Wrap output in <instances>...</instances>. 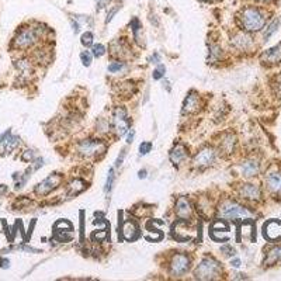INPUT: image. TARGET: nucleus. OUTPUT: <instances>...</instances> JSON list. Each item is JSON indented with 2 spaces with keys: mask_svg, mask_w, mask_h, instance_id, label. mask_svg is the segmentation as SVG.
Segmentation results:
<instances>
[{
  "mask_svg": "<svg viewBox=\"0 0 281 281\" xmlns=\"http://www.w3.org/2000/svg\"><path fill=\"white\" fill-rule=\"evenodd\" d=\"M233 147H235V138L232 135H228L227 138L224 139V142H222V149L227 153H231L233 150Z\"/></svg>",
  "mask_w": 281,
  "mask_h": 281,
  "instance_id": "b1692460",
  "label": "nucleus"
},
{
  "mask_svg": "<svg viewBox=\"0 0 281 281\" xmlns=\"http://www.w3.org/2000/svg\"><path fill=\"white\" fill-rule=\"evenodd\" d=\"M279 23H280V21H279V20L276 18V20H274V21H273V23H271V24L268 26V28L266 30V33H264V40H268V38H270V37H271V35H273V34H274V33L277 31V27H279Z\"/></svg>",
  "mask_w": 281,
  "mask_h": 281,
  "instance_id": "393cba45",
  "label": "nucleus"
},
{
  "mask_svg": "<svg viewBox=\"0 0 281 281\" xmlns=\"http://www.w3.org/2000/svg\"><path fill=\"white\" fill-rule=\"evenodd\" d=\"M204 1H214V0H204Z\"/></svg>",
  "mask_w": 281,
  "mask_h": 281,
  "instance_id": "49530a36",
  "label": "nucleus"
},
{
  "mask_svg": "<svg viewBox=\"0 0 281 281\" xmlns=\"http://www.w3.org/2000/svg\"><path fill=\"white\" fill-rule=\"evenodd\" d=\"M9 264H10V262H9L7 259H1V257H0V267L7 268L9 267Z\"/></svg>",
  "mask_w": 281,
  "mask_h": 281,
  "instance_id": "4c0bfd02",
  "label": "nucleus"
},
{
  "mask_svg": "<svg viewBox=\"0 0 281 281\" xmlns=\"http://www.w3.org/2000/svg\"><path fill=\"white\" fill-rule=\"evenodd\" d=\"M139 232H138V227L135 225L134 222H125V225L122 227V236L127 241H135L138 238Z\"/></svg>",
  "mask_w": 281,
  "mask_h": 281,
  "instance_id": "dca6fc26",
  "label": "nucleus"
},
{
  "mask_svg": "<svg viewBox=\"0 0 281 281\" xmlns=\"http://www.w3.org/2000/svg\"><path fill=\"white\" fill-rule=\"evenodd\" d=\"M82 44H83L84 47H90V45L93 44V34H92L90 31H87V33H84V34L82 35Z\"/></svg>",
  "mask_w": 281,
  "mask_h": 281,
  "instance_id": "a878e982",
  "label": "nucleus"
},
{
  "mask_svg": "<svg viewBox=\"0 0 281 281\" xmlns=\"http://www.w3.org/2000/svg\"><path fill=\"white\" fill-rule=\"evenodd\" d=\"M104 54H106V47H104V45H101V44H97V45H94L93 47L94 56L100 58V56H103Z\"/></svg>",
  "mask_w": 281,
  "mask_h": 281,
  "instance_id": "c756f323",
  "label": "nucleus"
},
{
  "mask_svg": "<svg viewBox=\"0 0 281 281\" xmlns=\"http://www.w3.org/2000/svg\"><path fill=\"white\" fill-rule=\"evenodd\" d=\"M268 190H271L273 193H281V173H271L267 176Z\"/></svg>",
  "mask_w": 281,
  "mask_h": 281,
  "instance_id": "f3484780",
  "label": "nucleus"
},
{
  "mask_svg": "<svg viewBox=\"0 0 281 281\" xmlns=\"http://www.w3.org/2000/svg\"><path fill=\"white\" fill-rule=\"evenodd\" d=\"M111 51H113L114 56L122 58V56H124V51H128V47H127L122 41L118 40L111 44Z\"/></svg>",
  "mask_w": 281,
  "mask_h": 281,
  "instance_id": "aec40b11",
  "label": "nucleus"
},
{
  "mask_svg": "<svg viewBox=\"0 0 281 281\" xmlns=\"http://www.w3.org/2000/svg\"><path fill=\"white\" fill-rule=\"evenodd\" d=\"M241 196L248 200H257L260 198V188L253 184H243L241 188Z\"/></svg>",
  "mask_w": 281,
  "mask_h": 281,
  "instance_id": "2eb2a0df",
  "label": "nucleus"
},
{
  "mask_svg": "<svg viewBox=\"0 0 281 281\" xmlns=\"http://www.w3.org/2000/svg\"><path fill=\"white\" fill-rule=\"evenodd\" d=\"M10 134H12V131H10V130H7V131H6L4 134H0V142H1V141H3V139H4V138L7 136V135H10Z\"/></svg>",
  "mask_w": 281,
  "mask_h": 281,
  "instance_id": "37998d69",
  "label": "nucleus"
},
{
  "mask_svg": "<svg viewBox=\"0 0 281 281\" xmlns=\"http://www.w3.org/2000/svg\"><path fill=\"white\" fill-rule=\"evenodd\" d=\"M242 26L248 31H259L262 30L264 23H266V17L259 9L254 7H248L245 9L241 14Z\"/></svg>",
  "mask_w": 281,
  "mask_h": 281,
  "instance_id": "f257e3e1",
  "label": "nucleus"
},
{
  "mask_svg": "<svg viewBox=\"0 0 281 281\" xmlns=\"http://www.w3.org/2000/svg\"><path fill=\"white\" fill-rule=\"evenodd\" d=\"M7 186L6 184H0V196H4L6 193H7Z\"/></svg>",
  "mask_w": 281,
  "mask_h": 281,
  "instance_id": "ea45409f",
  "label": "nucleus"
},
{
  "mask_svg": "<svg viewBox=\"0 0 281 281\" xmlns=\"http://www.w3.org/2000/svg\"><path fill=\"white\" fill-rule=\"evenodd\" d=\"M161 62V56L159 54H155L152 56V64H159Z\"/></svg>",
  "mask_w": 281,
  "mask_h": 281,
  "instance_id": "a19ab883",
  "label": "nucleus"
},
{
  "mask_svg": "<svg viewBox=\"0 0 281 281\" xmlns=\"http://www.w3.org/2000/svg\"><path fill=\"white\" fill-rule=\"evenodd\" d=\"M188 266H190V259L186 254H174L172 262H170V271L173 276L180 277L187 271Z\"/></svg>",
  "mask_w": 281,
  "mask_h": 281,
  "instance_id": "0eeeda50",
  "label": "nucleus"
},
{
  "mask_svg": "<svg viewBox=\"0 0 281 281\" xmlns=\"http://www.w3.org/2000/svg\"><path fill=\"white\" fill-rule=\"evenodd\" d=\"M241 170L243 176L252 177V176L257 174V172H259V163L254 161H246L241 166Z\"/></svg>",
  "mask_w": 281,
  "mask_h": 281,
  "instance_id": "6ab92c4d",
  "label": "nucleus"
},
{
  "mask_svg": "<svg viewBox=\"0 0 281 281\" xmlns=\"http://www.w3.org/2000/svg\"><path fill=\"white\" fill-rule=\"evenodd\" d=\"M134 136H135V131L134 130H131V132L128 134V138H127V142H128V144H131V142L134 141Z\"/></svg>",
  "mask_w": 281,
  "mask_h": 281,
  "instance_id": "58836bf2",
  "label": "nucleus"
},
{
  "mask_svg": "<svg viewBox=\"0 0 281 281\" xmlns=\"http://www.w3.org/2000/svg\"><path fill=\"white\" fill-rule=\"evenodd\" d=\"M280 228H281L280 221H276V219L268 221L267 224L264 225V236H266L267 239H270V241L279 239L281 236Z\"/></svg>",
  "mask_w": 281,
  "mask_h": 281,
  "instance_id": "9b49d317",
  "label": "nucleus"
},
{
  "mask_svg": "<svg viewBox=\"0 0 281 281\" xmlns=\"http://www.w3.org/2000/svg\"><path fill=\"white\" fill-rule=\"evenodd\" d=\"M84 190V182L83 180H73L69 184V196H76L78 193H81Z\"/></svg>",
  "mask_w": 281,
  "mask_h": 281,
  "instance_id": "412c9836",
  "label": "nucleus"
},
{
  "mask_svg": "<svg viewBox=\"0 0 281 281\" xmlns=\"http://www.w3.org/2000/svg\"><path fill=\"white\" fill-rule=\"evenodd\" d=\"M221 215L224 218H229V219H235V218H243V216H250V213L236 202H231L228 201L222 207H221Z\"/></svg>",
  "mask_w": 281,
  "mask_h": 281,
  "instance_id": "39448f33",
  "label": "nucleus"
},
{
  "mask_svg": "<svg viewBox=\"0 0 281 281\" xmlns=\"http://www.w3.org/2000/svg\"><path fill=\"white\" fill-rule=\"evenodd\" d=\"M233 44L238 47V48H246L248 45H250V38L248 37V35H245V34H239V35H236L235 38H233Z\"/></svg>",
  "mask_w": 281,
  "mask_h": 281,
  "instance_id": "5701e85b",
  "label": "nucleus"
},
{
  "mask_svg": "<svg viewBox=\"0 0 281 281\" xmlns=\"http://www.w3.org/2000/svg\"><path fill=\"white\" fill-rule=\"evenodd\" d=\"M138 177H139V179H145V177H147V170H145V169L141 170V172L138 173Z\"/></svg>",
  "mask_w": 281,
  "mask_h": 281,
  "instance_id": "c03bdc74",
  "label": "nucleus"
},
{
  "mask_svg": "<svg viewBox=\"0 0 281 281\" xmlns=\"http://www.w3.org/2000/svg\"><path fill=\"white\" fill-rule=\"evenodd\" d=\"M198 104H200L198 94L193 90V92H190V94L187 96V99H186V101H184L183 111H184V113H194V111L198 108Z\"/></svg>",
  "mask_w": 281,
  "mask_h": 281,
  "instance_id": "4468645a",
  "label": "nucleus"
},
{
  "mask_svg": "<svg viewBox=\"0 0 281 281\" xmlns=\"http://www.w3.org/2000/svg\"><path fill=\"white\" fill-rule=\"evenodd\" d=\"M113 182H114V169L111 167L110 170H108V177H107V183H106V193H108L111 188H113Z\"/></svg>",
  "mask_w": 281,
  "mask_h": 281,
  "instance_id": "7c9ffc66",
  "label": "nucleus"
},
{
  "mask_svg": "<svg viewBox=\"0 0 281 281\" xmlns=\"http://www.w3.org/2000/svg\"><path fill=\"white\" fill-rule=\"evenodd\" d=\"M221 250L227 254V256H233V254H235V250H233L231 246H222V249H221Z\"/></svg>",
  "mask_w": 281,
  "mask_h": 281,
  "instance_id": "c9c22d12",
  "label": "nucleus"
},
{
  "mask_svg": "<svg viewBox=\"0 0 281 281\" xmlns=\"http://www.w3.org/2000/svg\"><path fill=\"white\" fill-rule=\"evenodd\" d=\"M259 1H268V0H259Z\"/></svg>",
  "mask_w": 281,
  "mask_h": 281,
  "instance_id": "de8ad7c7",
  "label": "nucleus"
},
{
  "mask_svg": "<svg viewBox=\"0 0 281 281\" xmlns=\"http://www.w3.org/2000/svg\"><path fill=\"white\" fill-rule=\"evenodd\" d=\"M125 67L124 65V62H113V64H110L108 65V72H111V73H116V72H120Z\"/></svg>",
  "mask_w": 281,
  "mask_h": 281,
  "instance_id": "bb28decb",
  "label": "nucleus"
},
{
  "mask_svg": "<svg viewBox=\"0 0 281 281\" xmlns=\"http://www.w3.org/2000/svg\"><path fill=\"white\" fill-rule=\"evenodd\" d=\"M78 150L81 153L82 156L84 158H90V156H94L97 153H103L106 150V145L101 142V141H94V139H86L79 144L78 147Z\"/></svg>",
  "mask_w": 281,
  "mask_h": 281,
  "instance_id": "20e7f679",
  "label": "nucleus"
},
{
  "mask_svg": "<svg viewBox=\"0 0 281 281\" xmlns=\"http://www.w3.org/2000/svg\"><path fill=\"white\" fill-rule=\"evenodd\" d=\"M120 9H121V4H117V6H116L114 9H111V12H110V13H108V16H107V20H106V23H110V21L113 20V17H114V16L117 14V12H118Z\"/></svg>",
  "mask_w": 281,
  "mask_h": 281,
  "instance_id": "473e14b6",
  "label": "nucleus"
},
{
  "mask_svg": "<svg viewBox=\"0 0 281 281\" xmlns=\"http://www.w3.org/2000/svg\"><path fill=\"white\" fill-rule=\"evenodd\" d=\"M219 273H221L219 263L211 257H205L196 270V277L200 280H213L219 276Z\"/></svg>",
  "mask_w": 281,
  "mask_h": 281,
  "instance_id": "f03ea898",
  "label": "nucleus"
},
{
  "mask_svg": "<svg viewBox=\"0 0 281 281\" xmlns=\"http://www.w3.org/2000/svg\"><path fill=\"white\" fill-rule=\"evenodd\" d=\"M20 145V138L14 136V135H7L1 142H0V153L6 155V153H12L16 148Z\"/></svg>",
  "mask_w": 281,
  "mask_h": 281,
  "instance_id": "9d476101",
  "label": "nucleus"
},
{
  "mask_svg": "<svg viewBox=\"0 0 281 281\" xmlns=\"http://www.w3.org/2000/svg\"><path fill=\"white\" fill-rule=\"evenodd\" d=\"M81 59L84 66H90V64H92V54L89 51H83L81 54Z\"/></svg>",
  "mask_w": 281,
  "mask_h": 281,
  "instance_id": "cd10ccee",
  "label": "nucleus"
},
{
  "mask_svg": "<svg viewBox=\"0 0 281 281\" xmlns=\"http://www.w3.org/2000/svg\"><path fill=\"white\" fill-rule=\"evenodd\" d=\"M150 149H152V144L150 142H142L141 147H139V153L141 155H147V153L150 152Z\"/></svg>",
  "mask_w": 281,
  "mask_h": 281,
  "instance_id": "2f4dec72",
  "label": "nucleus"
},
{
  "mask_svg": "<svg viewBox=\"0 0 281 281\" xmlns=\"http://www.w3.org/2000/svg\"><path fill=\"white\" fill-rule=\"evenodd\" d=\"M21 159L26 162H30L34 159V152L33 150H26L24 153H23V156H21Z\"/></svg>",
  "mask_w": 281,
  "mask_h": 281,
  "instance_id": "72a5a7b5",
  "label": "nucleus"
},
{
  "mask_svg": "<svg viewBox=\"0 0 281 281\" xmlns=\"http://www.w3.org/2000/svg\"><path fill=\"white\" fill-rule=\"evenodd\" d=\"M37 38H38V35H37L34 28H21L17 33V35L14 37L13 45L16 48H18V50H26V48H30L37 41Z\"/></svg>",
  "mask_w": 281,
  "mask_h": 281,
  "instance_id": "7ed1b4c3",
  "label": "nucleus"
},
{
  "mask_svg": "<svg viewBox=\"0 0 281 281\" xmlns=\"http://www.w3.org/2000/svg\"><path fill=\"white\" fill-rule=\"evenodd\" d=\"M187 148L184 147V145H182V144H179L170 152V161L173 162V165H180L182 162L187 158Z\"/></svg>",
  "mask_w": 281,
  "mask_h": 281,
  "instance_id": "ddd939ff",
  "label": "nucleus"
},
{
  "mask_svg": "<svg viewBox=\"0 0 281 281\" xmlns=\"http://www.w3.org/2000/svg\"><path fill=\"white\" fill-rule=\"evenodd\" d=\"M61 182H62V176L61 174H51V176H48L44 182H41L40 184L35 187V193L38 196H45V194L51 193L54 188L58 187L61 184Z\"/></svg>",
  "mask_w": 281,
  "mask_h": 281,
  "instance_id": "6e6552de",
  "label": "nucleus"
},
{
  "mask_svg": "<svg viewBox=\"0 0 281 281\" xmlns=\"http://www.w3.org/2000/svg\"><path fill=\"white\" fill-rule=\"evenodd\" d=\"M232 266H233V267H239V266H241V260H239V259L232 260Z\"/></svg>",
  "mask_w": 281,
  "mask_h": 281,
  "instance_id": "79ce46f5",
  "label": "nucleus"
},
{
  "mask_svg": "<svg viewBox=\"0 0 281 281\" xmlns=\"http://www.w3.org/2000/svg\"><path fill=\"white\" fill-rule=\"evenodd\" d=\"M125 155H127V150H125V149H122V150H121V156H118V159H117V163H116V167H120L121 165H122V161H124Z\"/></svg>",
  "mask_w": 281,
  "mask_h": 281,
  "instance_id": "f704fd0d",
  "label": "nucleus"
},
{
  "mask_svg": "<svg viewBox=\"0 0 281 281\" xmlns=\"http://www.w3.org/2000/svg\"><path fill=\"white\" fill-rule=\"evenodd\" d=\"M108 3H110V0H99V7H97V10H101V9H104Z\"/></svg>",
  "mask_w": 281,
  "mask_h": 281,
  "instance_id": "e433bc0d",
  "label": "nucleus"
},
{
  "mask_svg": "<svg viewBox=\"0 0 281 281\" xmlns=\"http://www.w3.org/2000/svg\"><path fill=\"white\" fill-rule=\"evenodd\" d=\"M113 122H114V128H116L117 134L120 135V136L128 132V130H130V120H128L127 111L122 107L116 108Z\"/></svg>",
  "mask_w": 281,
  "mask_h": 281,
  "instance_id": "423d86ee",
  "label": "nucleus"
},
{
  "mask_svg": "<svg viewBox=\"0 0 281 281\" xmlns=\"http://www.w3.org/2000/svg\"><path fill=\"white\" fill-rule=\"evenodd\" d=\"M215 158V152L213 148H204V149H201L200 152L196 155V158H194V166H197V167H205V166H210L213 162H214Z\"/></svg>",
  "mask_w": 281,
  "mask_h": 281,
  "instance_id": "1a4fd4ad",
  "label": "nucleus"
},
{
  "mask_svg": "<svg viewBox=\"0 0 281 281\" xmlns=\"http://www.w3.org/2000/svg\"><path fill=\"white\" fill-rule=\"evenodd\" d=\"M263 59L266 62H270V64H276V62L281 61V44L274 47V48H271V50H267L263 54Z\"/></svg>",
  "mask_w": 281,
  "mask_h": 281,
  "instance_id": "a211bd4d",
  "label": "nucleus"
},
{
  "mask_svg": "<svg viewBox=\"0 0 281 281\" xmlns=\"http://www.w3.org/2000/svg\"><path fill=\"white\" fill-rule=\"evenodd\" d=\"M176 214H177L179 218H182V219L190 218V215H191V207H190V202L187 201V198L182 197V198L177 200V202H176Z\"/></svg>",
  "mask_w": 281,
  "mask_h": 281,
  "instance_id": "f8f14e48",
  "label": "nucleus"
},
{
  "mask_svg": "<svg viewBox=\"0 0 281 281\" xmlns=\"http://www.w3.org/2000/svg\"><path fill=\"white\" fill-rule=\"evenodd\" d=\"M281 259V246H277V248H274V249H271L267 254V264H273V263H276V262H279Z\"/></svg>",
  "mask_w": 281,
  "mask_h": 281,
  "instance_id": "4be33fe9",
  "label": "nucleus"
},
{
  "mask_svg": "<svg viewBox=\"0 0 281 281\" xmlns=\"http://www.w3.org/2000/svg\"><path fill=\"white\" fill-rule=\"evenodd\" d=\"M165 72H166V67L163 66V65H159V67H156L155 70H153V79L155 81H159L161 78H163L165 76Z\"/></svg>",
  "mask_w": 281,
  "mask_h": 281,
  "instance_id": "c85d7f7f",
  "label": "nucleus"
},
{
  "mask_svg": "<svg viewBox=\"0 0 281 281\" xmlns=\"http://www.w3.org/2000/svg\"><path fill=\"white\" fill-rule=\"evenodd\" d=\"M277 84H279V92H280V94H281V76L279 78V82H277Z\"/></svg>",
  "mask_w": 281,
  "mask_h": 281,
  "instance_id": "a18cd8bd",
  "label": "nucleus"
}]
</instances>
